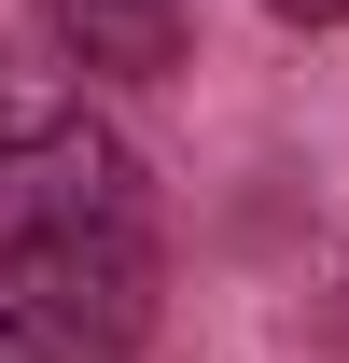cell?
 Listing matches in <instances>:
<instances>
[{
    "instance_id": "1",
    "label": "cell",
    "mask_w": 349,
    "mask_h": 363,
    "mask_svg": "<svg viewBox=\"0 0 349 363\" xmlns=\"http://www.w3.org/2000/svg\"><path fill=\"white\" fill-rule=\"evenodd\" d=\"M154 308L140 224H28L0 238V363H126Z\"/></svg>"
},
{
    "instance_id": "2",
    "label": "cell",
    "mask_w": 349,
    "mask_h": 363,
    "mask_svg": "<svg viewBox=\"0 0 349 363\" xmlns=\"http://www.w3.org/2000/svg\"><path fill=\"white\" fill-rule=\"evenodd\" d=\"M28 224H140L126 154L84 112H0V238H28Z\"/></svg>"
},
{
    "instance_id": "3",
    "label": "cell",
    "mask_w": 349,
    "mask_h": 363,
    "mask_svg": "<svg viewBox=\"0 0 349 363\" xmlns=\"http://www.w3.org/2000/svg\"><path fill=\"white\" fill-rule=\"evenodd\" d=\"M43 14H56V43L84 70H112V84H140V70L182 56V0H43Z\"/></svg>"
},
{
    "instance_id": "4",
    "label": "cell",
    "mask_w": 349,
    "mask_h": 363,
    "mask_svg": "<svg viewBox=\"0 0 349 363\" xmlns=\"http://www.w3.org/2000/svg\"><path fill=\"white\" fill-rule=\"evenodd\" d=\"M279 14H349V0H279Z\"/></svg>"
}]
</instances>
